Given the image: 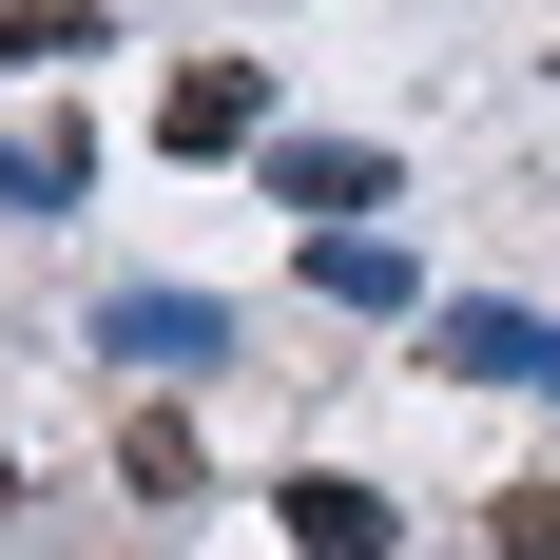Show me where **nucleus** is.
Instances as JSON below:
<instances>
[{
	"instance_id": "f03ea898",
	"label": "nucleus",
	"mask_w": 560,
	"mask_h": 560,
	"mask_svg": "<svg viewBox=\"0 0 560 560\" xmlns=\"http://www.w3.org/2000/svg\"><path fill=\"white\" fill-rule=\"evenodd\" d=\"M97 348H116V368H213L232 310H213V290H97Z\"/></svg>"
},
{
	"instance_id": "6e6552de",
	"label": "nucleus",
	"mask_w": 560,
	"mask_h": 560,
	"mask_svg": "<svg viewBox=\"0 0 560 560\" xmlns=\"http://www.w3.org/2000/svg\"><path fill=\"white\" fill-rule=\"evenodd\" d=\"M0 194H20V213H58V194H78V136H20V155H0Z\"/></svg>"
},
{
	"instance_id": "0eeeda50",
	"label": "nucleus",
	"mask_w": 560,
	"mask_h": 560,
	"mask_svg": "<svg viewBox=\"0 0 560 560\" xmlns=\"http://www.w3.org/2000/svg\"><path fill=\"white\" fill-rule=\"evenodd\" d=\"M483 541H503V560H560V483H503V503H483Z\"/></svg>"
},
{
	"instance_id": "f257e3e1",
	"label": "nucleus",
	"mask_w": 560,
	"mask_h": 560,
	"mask_svg": "<svg viewBox=\"0 0 560 560\" xmlns=\"http://www.w3.org/2000/svg\"><path fill=\"white\" fill-rule=\"evenodd\" d=\"M252 136H271V78L252 58H174L155 78V155H252Z\"/></svg>"
},
{
	"instance_id": "39448f33",
	"label": "nucleus",
	"mask_w": 560,
	"mask_h": 560,
	"mask_svg": "<svg viewBox=\"0 0 560 560\" xmlns=\"http://www.w3.org/2000/svg\"><path fill=\"white\" fill-rule=\"evenodd\" d=\"M310 290H329V310H425L406 232H310Z\"/></svg>"
},
{
	"instance_id": "1a4fd4ad",
	"label": "nucleus",
	"mask_w": 560,
	"mask_h": 560,
	"mask_svg": "<svg viewBox=\"0 0 560 560\" xmlns=\"http://www.w3.org/2000/svg\"><path fill=\"white\" fill-rule=\"evenodd\" d=\"M0 522H20V445H0Z\"/></svg>"
},
{
	"instance_id": "20e7f679",
	"label": "nucleus",
	"mask_w": 560,
	"mask_h": 560,
	"mask_svg": "<svg viewBox=\"0 0 560 560\" xmlns=\"http://www.w3.org/2000/svg\"><path fill=\"white\" fill-rule=\"evenodd\" d=\"M368 194H387V155H368V136H271V213H329V232H368Z\"/></svg>"
},
{
	"instance_id": "423d86ee",
	"label": "nucleus",
	"mask_w": 560,
	"mask_h": 560,
	"mask_svg": "<svg viewBox=\"0 0 560 560\" xmlns=\"http://www.w3.org/2000/svg\"><path fill=\"white\" fill-rule=\"evenodd\" d=\"M116 483H136V503H194V425L136 406V425H116Z\"/></svg>"
},
{
	"instance_id": "7ed1b4c3",
	"label": "nucleus",
	"mask_w": 560,
	"mask_h": 560,
	"mask_svg": "<svg viewBox=\"0 0 560 560\" xmlns=\"http://www.w3.org/2000/svg\"><path fill=\"white\" fill-rule=\"evenodd\" d=\"M290 560H406V503H387V483H310V464H290Z\"/></svg>"
}]
</instances>
